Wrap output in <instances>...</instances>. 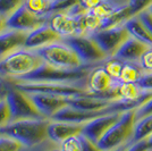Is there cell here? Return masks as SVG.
I'll return each mask as SVG.
<instances>
[{"label":"cell","mask_w":152,"mask_h":151,"mask_svg":"<svg viewBox=\"0 0 152 151\" xmlns=\"http://www.w3.org/2000/svg\"><path fill=\"white\" fill-rule=\"evenodd\" d=\"M50 119H22L10 122L0 128V134L19 142L23 147L33 148L49 140L48 126Z\"/></svg>","instance_id":"1"},{"label":"cell","mask_w":152,"mask_h":151,"mask_svg":"<svg viewBox=\"0 0 152 151\" xmlns=\"http://www.w3.org/2000/svg\"><path fill=\"white\" fill-rule=\"evenodd\" d=\"M94 66H82L80 68L65 69L53 67L48 64H43L39 68L27 75L17 80L7 81H23V82H43V83H72L86 85V78L91 69Z\"/></svg>","instance_id":"2"},{"label":"cell","mask_w":152,"mask_h":151,"mask_svg":"<svg viewBox=\"0 0 152 151\" xmlns=\"http://www.w3.org/2000/svg\"><path fill=\"white\" fill-rule=\"evenodd\" d=\"M45 64L37 50L22 48L0 59V76L4 80H17Z\"/></svg>","instance_id":"3"},{"label":"cell","mask_w":152,"mask_h":151,"mask_svg":"<svg viewBox=\"0 0 152 151\" xmlns=\"http://www.w3.org/2000/svg\"><path fill=\"white\" fill-rule=\"evenodd\" d=\"M135 123V109L123 111L119 119L108 130L107 133L98 142V147L102 151H111L124 145H131L129 143L133 138Z\"/></svg>","instance_id":"4"},{"label":"cell","mask_w":152,"mask_h":151,"mask_svg":"<svg viewBox=\"0 0 152 151\" xmlns=\"http://www.w3.org/2000/svg\"><path fill=\"white\" fill-rule=\"evenodd\" d=\"M7 82L25 93H45V95H58L64 98H73L89 93V91L86 90V85L83 84L23 82V81H7Z\"/></svg>","instance_id":"5"},{"label":"cell","mask_w":152,"mask_h":151,"mask_svg":"<svg viewBox=\"0 0 152 151\" xmlns=\"http://www.w3.org/2000/svg\"><path fill=\"white\" fill-rule=\"evenodd\" d=\"M37 51L42 57L45 64L51 65L53 67L74 69L84 66L77 55L74 52V50L68 44L65 43L63 40L59 42H55L49 45L42 47Z\"/></svg>","instance_id":"6"},{"label":"cell","mask_w":152,"mask_h":151,"mask_svg":"<svg viewBox=\"0 0 152 151\" xmlns=\"http://www.w3.org/2000/svg\"><path fill=\"white\" fill-rule=\"evenodd\" d=\"M5 99L8 103L9 110H10V122L43 118V116L39 113L37 107L32 102L28 95L20 91L19 89L10 85L9 83H8V90H7Z\"/></svg>","instance_id":"7"},{"label":"cell","mask_w":152,"mask_h":151,"mask_svg":"<svg viewBox=\"0 0 152 151\" xmlns=\"http://www.w3.org/2000/svg\"><path fill=\"white\" fill-rule=\"evenodd\" d=\"M63 41L74 50L84 66L101 65L108 58L90 35H73L63 38Z\"/></svg>","instance_id":"8"},{"label":"cell","mask_w":152,"mask_h":151,"mask_svg":"<svg viewBox=\"0 0 152 151\" xmlns=\"http://www.w3.org/2000/svg\"><path fill=\"white\" fill-rule=\"evenodd\" d=\"M90 37L95 41V43L100 47L106 56L114 57L117 50L127 39L129 38V33L127 32L126 27L124 25L114 26L109 29H102L93 32Z\"/></svg>","instance_id":"9"},{"label":"cell","mask_w":152,"mask_h":151,"mask_svg":"<svg viewBox=\"0 0 152 151\" xmlns=\"http://www.w3.org/2000/svg\"><path fill=\"white\" fill-rule=\"evenodd\" d=\"M119 84L121 83L109 75L101 65L94 66L91 69L86 78V90L90 93L109 95L116 100H119L116 92V89Z\"/></svg>","instance_id":"10"},{"label":"cell","mask_w":152,"mask_h":151,"mask_svg":"<svg viewBox=\"0 0 152 151\" xmlns=\"http://www.w3.org/2000/svg\"><path fill=\"white\" fill-rule=\"evenodd\" d=\"M48 18L49 14L39 15L33 13L25 5H23L17 10H15L9 17H7V25L8 29L30 33L33 30L48 23Z\"/></svg>","instance_id":"11"},{"label":"cell","mask_w":152,"mask_h":151,"mask_svg":"<svg viewBox=\"0 0 152 151\" xmlns=\"http://www.w3.org/2000/svg\"><path fill=\"white\" fill-rule=\"evenodd\" d=\"M78 16H73L67 12L50 13L48 18V24L63 38L81 35Z\"/></svg>","instance_id":"12"},{"label":"cell","mask_w":152,"mask_h":151,"mask_svg":"<svg viewBox=\"0 0 152 151\" xmlns=\"http://www.w3.org/2000/svg\"><path fill=\"white\" fill-rule=\"evenodd\" d=\"M121 113L108 114L100 117H96L94 119L90 120L83 125L82 133L84 136L91 140L93 143L98 144V142L107 133V131L114 125L117 120L119 119Z\"/></svg>","instance_id":"13"},{"label":"cell","mask_w":152,"mask_h":151,"mask_svg":"<svg viewBox=\"0 0 152 151\" xmlns=\"http://www.w3.org/2000/svg\"><path fill=\"white\" fill-rule=\"evenodd\" d=\"M31 98L32 102L37 107L39 113L43 116L45 119H51V117L57 114L60 109L68 106L67 98L58 97L45 93H27Z\"/></svg>","instance_id":"14"},{"label":"cell","mask_w":152,"mask_h":151,"mask_svg":"<svg viewBox=\"0 0 152 151\" xmlns=\"http://www.w3.org/2000/svg\"><path fill=\"white\" fill-rule=\"evenodd\" d=\"M61 40H63V37L60 34H58L55 30H52L48 23H45L42 26L33 30L27 34L24 48L38 50L42 47L49 45L55 42H59Z\"/></svg>","instance_id":"15"},{"label":"cell","mask_w":152,"mask_h":151,"mask_svg":"<svg viewBox=\"0 0 152 151\" xmlns=\"http://www.w3.org/2000/svg\"><path fill=\"white\" fill-rule=\"evenodd\" d=\"M27 32L8 29L0 33V59L14 51L24 48Z\"/></svg>","instance_id":"16"},{"label":"cell","mask_w":152,"mask_h":151,"mask_svg":"<svg viewBox=\"0 0 152 151\" xmlns=\"http://www.w3.org/2000/svg\"><path fill=\"white\" fill-rule=\"evenodd\" d=\"M84 124H73L59 120H50L48 126V135L49 140L56 143H60L67 138L73 135L81 134Z\"/></svg>","instance_id":"17"},{"label":"cell","mask_w":152,"mask_h":151,"mask_svg":"<svg viewBox=\"0 0 152 151\" xmlns=\"http://www.w3.org/2000/svg\"><path fill=\"white\" fill-rule=\"evenodd\" d=\"M148 48H150V47H148L146 44L140 42L139 40H136V39L129 37L124 43L121 44V48L117 50V52L115 54L114 57L121 59L123 62L139 63L140 58L145 52Z\"/></svg>","instance_id":"18"},{"label":"cell","mask_w":152,"mask_h":151,"mask_svg":"<svg viewBox=\"0 0 152 151\" xmlns=\"http://www.w3.org/2000/svg\"><path fill=\"white\" fill-rule=\"evenodd\" d=\"M124 26L126 27L127 32L132 38L139 40L140 42L146 44L148 47H152V37L148 32L145 26L142 24L137 16H133L125 22Z\"/></svg>","instance_id":"19"},{"label":"cell","mask_w":152,"mask_h":151,"mask_svg":"<svg viewBox=\"0 0 152 151\" xmlns=\"http://www.w3.org/2000/svg\"><path fill=\"white\" fill-rule=\"evenodd\" d=\"M144 74L139 63L134 62H124L121 75L118 78L119 83H136L140 77Z\"/></svg>","instance_id":"20"},{"label":"cell","mask_w":152,"mask_h":151,"mask_svg":"<svg viewBox=\"0 0 152 151\" xmlns=\"http://www.w3.org/2000/svg\"><path fill=\"white\" fill-rule=\"evenodd\" d=\"M116 92L119 100L135 101L140 99L146 91H143L136 83H121L116 89Z\"/></svg>","instance_id":"21"},{"label":"cell","mask_w":152,"mask_h":151,"mask_svg":"<svg viewBox=\"0 0 152 151\" xmlns=\"http://www.w3.org/2000/svg\"><path fill=\"white\" fill-rule=\"evenodd\" d=\"M152 134V115H148L136 120L135 128H134L133 138L129 144L136 143L139 141L145 140Z\"/></svg>","instance_id":"22"},{"label":"cell","mask_w":152,"mask_h":151,"mask_svg":"<svg viewBox=\"0 0 152 151\" xmlns=\"http://www.w3.org/2000/svg\"><path fill=\"white\" fill-rule=\"evenodd\" d=\"M101 66L114 80L118 81L121 68L124 66V62L118 59V58H116V57H109L101 64Z\"/></svg>","instance_id":"23"},{"label":"cell","mask_w":152,"mask_h":151,"mask_svg":"<svg viewBox=\"0 0 152 151\" xmlns=\"http://www.w3.org/2000/svg\"><path fill=\"white\" fill-rule=\"evenodd\" d=\"M26 0H0V14L9 17L19 7L25 4Z\"/></svg>","instance_id":"24"},{"label":"cell","mask_w":152,"mask_h":151,"mask_svg":"<svg viewBox=\"0 0 152 151\" xmlns=\"http://www.w3.org/2000/svg\"><path fill=\"white\" fill-rule=\"evenodd\" d=\"M59 149L61 151H82L81 134L67 138L59 143Z\"/></svg>","instance_id":"25"},{"label":"cell","mask_w":152,"mask_h":151,"mask_svg":"<svg viewBox=\"0 0 152 151\" xmlns=\"http://www.w3.org/2000/svg\"><path fill=\"white\" fill-rule=\"evenodd\" d=\"M23 145L14 139L0 134V151H20Z\"/></svg>","instance_id":"26"},{"label":"cell","mask_w":152,"mask_h":151,"mask_svg":"<svg viewBox=\"0 0 152 151\" xmlns=\"http://www.w3.org/2000/svg\"><path fill=\"white\" fill-rule=\"evenodd\" d=\"M139 64L144 73H152V47L146 49L145 52L140 58Z\"/></svg>","instance_id":"27"},{"label":"cell","mask_w":152,"mask_h":151,"mask_svg":"<svg viewBox=\"0 0 152 151\" xmlns=\"http://www.w3.org/2000/svg\"><path fill=\"white\" fill-rule=\"evenodd\" d=\"M10 122V110L6 99L0 101V128Z\"/></svg>","instance_id":"28"},{"label":"cell","mask_w":152,"mask_h":151,"mask_svg":"<svg viewBox=\"0 0 152 151\" xmlns=\"http://www.w3.org/2000/svg\"><path fill=\"white\" fill-rule=\"evenodd\" d=\"M136 16L139 17V19L142 22V24L145 26V29L148 30V32L151 34L152 37V14L149 12V9L142 10Z\"/></svg>","instance_id":"29"},{"label":"cell","mask_w":152,"mask_h":151,"mask_svg":"<svg viewBox=\"0 0 152 151\" xmlns=\"http://www.w3.org/2000/svg\"><path fill=\"white\" fill-rule=\"evenodd\" d=\"M136 84L143 91H152V73H144Z\"/></svg>","instance_id":"30"},{"label":"cell","mask_w":152,"mask_h":151,"mask_svg":"<svg viewBox=\"0 0 152 151\" xmlns=\"http://www.w3.org/2000/svg\"><path fill=\"white\" fill-rule=\"evenodd\" d=\"M135 114H136V120L148 115H152V98L140 108L135 109Z\"/></svg>","instance_id":"31"},{"label":"cell","mask_w":152,"mask_h":151,"mask_svg":"<svg viewBox=\"0 0 152 151\" xmlns=\"http://www.w3.org/2000/svg\"><path fill=\"white\" fill-rule=\"evenodd\" d=\"M81 141H82V151H102L98 144L93 143L91 140L81 134Z\"/></svg>","instance_id":"32"},{"label":"cell","mask_w":152,"mask_h":151,"mask_svg":"<svg viewBox=\"0 0 152 151\" xmlns=\"http://www.w3.org/2000/svg\"><path fill=\"white\" fill-rule=\"evenodd\" d=\"M151 5H152V0H140L139 4L134 7V9L132 10V16H136L142 10L148 9Z\"/></svg>","instance_id":"33"},{"label":"cell","mask_w":152,"mask_h":151,"mask_svg":"<svg viewBox=\"0 0 152 151\" xmlns=\"http://www.w3.org/2000/svg\"><path fill=\"white\" fill-rule=\"evenodd\" d=\"M126 151H149V149H148V145H146V141L142 140V141H139L136 143L131 144L127 148Z\"/></svg>","instance_id":"34"},{"label":"cell","mask_w":152,"mask_h":151,"mask_svg":"<svg viewBox=\"0 0 152 151\" xmlns=\"http://www.w3.org/2000/svg\"><path fill=\"white\" fill-rule=\"evenodd\" d=\"M7 90H8V83H7L6 81H4V82L0 83V101L5 99L6 93H7Z\"/></svg>","instance_id":"35"},{"label":"cell","mask_w":152,"mask_h":151,"mask_svg":"<svg viewBox=\"0 0 152 151\" xmlns=\"http://www.w3.org/2000/svg\"><path fill=\"white\" fill-rule=\"evenodd\" d=\"M8 30V25H7V17L0 14V33L5 32Z\"/></svg>","instance_id":"36"},{"label":"cell","mask_w":152,"mask_h":151,"mask_svg":"<svg viewBox=\"0 0 152 151\" xmlns=\"http://www.w3.org/2000/svg\"><path fill=\"white\" fill-rule=\"evenodd\" d=\"M145 141H146V145H148L149 151H152V134L149 136V138L145 139Z\"/></svg>","instance_id":"37"},{"label":"cell","mask_w":152,"mask_h":151,"mask_svg":"<svg viewBox=\"0 0 152 151\" xmlns=\"http://www.w3.org/2000/svg\"><path fill=\"white\" fill-rule=\"evenodd\" d=\"M128 147H129V145H124V147H121V148H117V149H115V150H111V151H126Z\"/></svg>","instance_id":"38"},{"label":"cell","mask_w":152,"mask_h":151,"mask_svg":"<svg viewBox=\"0 0 152 151\" xmlns=\"http://www.w3.org/2000/svg\"><path fill=\"white\" fill-rule=\"evenodd\" d=\"M148 9H149V12H150V13L152 14V5L150 7H149V8H148Z\"/></svg>","instance_id":"39"},{"label":"cell","mask_w":152,"mask_h":151,"mask_svg":"<svg viewBox=\"0 0 152 151\" xmlns=\"http://www.w3.org/2000/svg\"><path fill=\"white\" fill-rule=\"evenodd\" d=\"M49 151H61L59 148H57V149H52V150H49Z\"/></svg>","instance_id":"40"},{"label":"cell","mask_w":152,"mask_h":151,"mask_svg":"<svg viewBox=\"0 0 152 151\" xmlns=\"http://www.w3.org/2000/svg\"><path fill=\"white\" fill-rule=\"evenodd\" d=\"M4 81H5V80H4V78H2L1 76H0V83H1V82H4Z\"/></svg>","instance_id":"41"},{"label":"cell","mask_w":152,"mask_h":151,"mask_svg":"<svg viewBox=\"0 0 152 151\" xmlns=\"http://www.w3.org/2000/svg\"><path fill=\"white\" fill-rule=\"evenodd\" d=\"M51 1H55V0H51Z\"/></svg>","instance_id":"42"}]
</instances>
